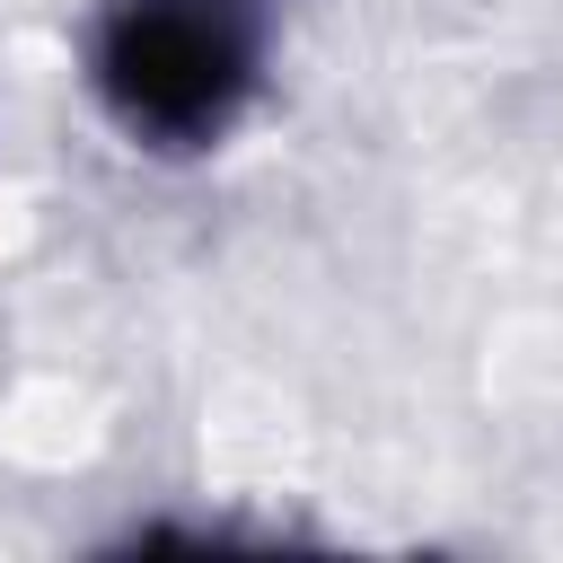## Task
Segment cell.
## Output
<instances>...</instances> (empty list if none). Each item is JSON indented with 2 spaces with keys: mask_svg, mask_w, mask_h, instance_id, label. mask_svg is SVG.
<instances>
[{
  "mask_svg": "<svg viewBox=\"0 0 563 563\" xmlns=\"http://www.w3.org/2000/svg\"><path fill=\"white\" fill-rule=\"evenodd\" d=\"M255 88V44L211 0H132L97 35V97L141 141H211Z\"/></svg>",
  "mask_w": 563,
  "mask_h": 563,
  "instance_id": "obj_1",
  "label": "cell"
}]
</instances>
